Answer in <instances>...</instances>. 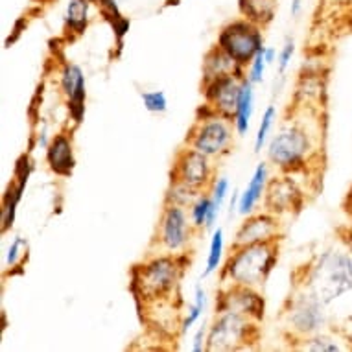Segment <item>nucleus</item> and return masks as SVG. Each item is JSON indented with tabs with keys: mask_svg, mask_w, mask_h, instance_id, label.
<instances>
[{
	"mask_svg": "<svg viewBox=\"0 0 352 352\" xmlns=\"http://www.w3.org/2000/svg\"><path fill=\"white\" fill-rule=\"evenodd\" d=\"M267 142V162L280 173L306 172L308 164L321 155L323 148V127L321 118L316 115L312 105H295Z\"/></svg>",
	"mask_w": 352,
	"mask_h": 352,
	"instance_id": "obj_1",
	"label": "nucleus"
},
{
	"mask_svg": "<svg viewBox=\"0 0 352 352\" xmlns=\"http://www.w3.org/2000/svg\"><path fill=\"white\" fill-rule=\"evenodd\" d=\"M186 266V253H155L148 256L131 272V289L137 300H144V305H150L172 297L173 292L179 288Z\"/></svg>",
	"mask_w": 352,
	"mask_h": 352,
	"instance_id": "obj_2",
	"label": "nucleus"
},
{
	"mask_svg": "<svg viewBox=\"0 0 352 352\" xmlns=\"http://www.w3.org/2000/svg\"><path fill=\"white\" fill-rule=\"evenodd\" d=\"M278 242L249 243L231 249L219 270L221 284H242L249 288H264L267 278L277 267Z\"/></svg>",
	"mask_w": 352,
	"mask_h": 352,
	"instance_id": "obj_3",
	"label": "nucleus"
},
{
	"mask_svg": "<svg viewBox=\"0 0 352 352\" xmlns=\"http://www.w3.org/2000/svg\"><path fill=\"white\" fill-rule=\"evenodd\" d=\"M305 286L312 289L327 308L352 294V256L343 249L330 248L319 253L306 267Z\"/></svg>",
	"mask_w": 352,
	"mask_h": 352,
	"instance_id": "obj_4",
	"label": "nucleus"
},
{
	"mask_svg": "<svg viewBox=\"0 0 352 352\" xmlns=\"http://www.w3.org/2000/svg\"><path fill=\"white\" fill-rule=\"evenodd\" d=\"M234 124L231 118L218 115L207 105L197 109L196 120L186 135L185 144L201 151L214 161H219L231 153L234 146Z\"/></svg>",
	"mask_w": 352,
	"mask_h": 352,
	"instance_id": "obj_5",
	"label": "nucleus"
},
{
	"mask_svg": "<svg viewBox=\"0 0 352 352\" xmlns=\"http://www.w3.org/2000/svg\"><path fill=\"white\" fill-rule=\"evenodd\" d=\"M284 329L295 341L329 330V308L312 289L299 284L283 310Z\"/></svg>",
	"mask_w": 352,
	"mask_h": 352,
	"instance_id": "obj_6",
	"label": "nucleus"
},
{
	"mask_svg": "<svg viewBox=\"0 0 352 352\" xmlns=\"http://www.w3.org/2000/svg\"><path fill=\"white\" fill-rule=\"evenodd\" d=\"M258 340V323L243 314L223 310L216 312L212 324L208 327L205 351L227 352L243 351Z\"/></svg>",
	"mask_w": 352,
	"mask_h": 352,
	"instance_id": "obj_7",
	"label": "nucleus"
},
{
	"mask_svg": "<svg viewBox=\"0 0 352 352\" xmlns=\"http://www.w3.org/2000/svg\"><path fill=\"white\" fill-rule=\"evenodd\" d=\"M194 232L197 231L192 226L188 208L175 203H164L151 248H155L157 253L185 254L190 248Z\"/></svg>",
	"mask_w": 352,
	"mask_h": 352,
	"instance_id": "obj_8",
	"label": "nucleus"
},
{
	"mask_svg": "<svg viewBox=\"0 0 352 352\" xmlns=\"http://www.w3.org/2000/svg\"><path fill=\"white\" fill-rule=\"evenodd\" d=\"M258 24L251 23L248 19H234L227 23L218 34V45L223 52L232 58V61L248 69V65L254 59V56L264 48V34Z\"/></svg>",
	"mask_w": 352,
	"mask_h": 352,
	"instance_id": "obj_9",
	"label": "nucleus"
},
{
	"mask_svg": "<svg viewBox=\"0 0 352 352\" xmlns=\"http://www.w3.org/2000/svg\"><path fill=\"white\" fill-rule=\"evenodd\" d=\"M216 177L218 175H216L214 159L194 150L190 146H185L177 151V155L173 159L170 181L190 186L197 192H207Z\"/></svg>",
	"mask_w": 352,
	"mask_h": 352,
	"instance_id": "obj_10",
	"label": "nucleus"
},
{
	"mask_svg": "<svg viewBox=\"0 0 352 352\" xmlns=\"http://www.w3.org/2000/svg\"><path fill=\"white\" fill-rule=\"evenodd\" d=\"M223 310L243 314L249 319L260 323L266 312V300L256 288H249L242 284H223L216 299V312H223Z\"/></svg>",
	"mask_w": 352,
	"mask_h": 352,
	"instance_id": "obj_11",
	"label": "nucleus"
},
{
	"mask_svg": "<svg viewBox=\"0 0 352 352\" xmlns=\"http://www.w3.org/2000/svg\"><path fill=\"white\" fill-rule=\"evenodd\" d=\"M264 210L277 214H297L305 205V192L300 190L292 173H280L278 177L270 179L266 196H264Z\"/></svg>",
	"mask_w": 352,
	"mask_h": 352,
	"instance_id": "obj_12",
	"label": "nucleus"
},
{
	"mask_svg": "<svg viewBox=\"0 0 352 352\" xmlns=\"http://www.w3.org/2000/svg\"><path fill=\"white\" fill-rule=\"evenodd\" d=\"M245 76L238 74H227L221 78H214V80L203 81V100L205 105L216 111L218 115L227 116V118H234L238 105V96H240V87L242 80Z\"/></svg>",
	"mask_w": 352,
	"mask_h": 352,
	"instance_id": "obj_13",
	"label": "nucleus"
},
{
	"mask_svg": "<svg viewBox=\"0 0 352 352\" xmlns=\"http://www.w3.org/2000/svg\"><path fill=\"white\" fill-rule=\"evenodd\" d=\"M34 172V162L30 153H24L15 162L13 177L6 186L4 197H2V208H0V223H2V234H6L15 223L19 205L23 201V194L28 185L30 175Z\"/></svg>",
	"mask_w": 352,
	"mask_h": 352,
	"instance_id": "obj_14",
	"label": "nucleus"
},
{
	"mask_svg": "<svg viewBox=\"0 0 352 352\" xmlns=\"http://www.w3.org/2000/svg\"><path fill=\"white\" fill-rule=\"evenodd\" d=\"M280 238H283L280 216L267 212V210H264V212H253L245 216V219L238 227L232 248L249 245V243L275 242V240H280Z\"/></svg>",
	"mask_w": 352,
	"mask_h": 352,
	"instance_id": "obj_15",
	"label": "nucleus"
},
{
	"mask_svg": "<svg viewBox=\"0 0 352 352\" xmlns=\"http://www.w3.org/2000/svg\"><path fill=\"white\" fill-rule=\"evenodd\" d=\"M59 89L69 107L70 120L74 122V126H80L85 116L87 102L85 74L80 65L70 63V61L63 63V69L59 72Z\"/></svg>",
	"mask_w": 352,
	"mask_h": 352,
	"instance_id": "obj_16",
	"label": "nucleus"
},
{
	"mask_svg": "<svg viewBox=\"0 0 352 352\" xmlns=\"http://www.w3.org/2000/svg\"><path fill=\"white\" fill-rule=\"evenodd\" d=\"M45 161L48 170L59 177H70L76 168V151L72 133L63 129L52 137L45 150Z\"/></svg>",
	"mask_w": 352,
	"mask_h": 352,
	"instance_id": "obj_17",
	"label": "nucleus"
},
{
	"mask_svg": "<svg viewBox=\"0 0 352 352\" xmlns=\"http://www.w3.org/2000/svg\"><path fill=\"white\" fill-rule=\"evenodd\" d=\"M270 179H272L270 177V162H258L253 170V175H251L248 186L238 194L236 212L240 216L245 218L249 214L256 212V207L264 201Z\"/></svg>",
	"mask_w": 352,
	"mask_h": 352,
	"instance_id": "obj_18",
	"label": "nucleus"
},
{
	"mask_svg": "<svg viewBox=\"0 0 352 352\" xmlns=\"http://www.w3.org/2000/svg\"><path fill=\"white\" fill-rule=\"evenodd\" d=\"M93 6H96V0H69L63 15L67 37L76 39L85 34L91 24V19H93L91 17Z\"/></svg>",
	"mask_w": 352,
	"mask_h": 352,
	"instance_id": "obj_19",
	"label": "nucleus"
},
{
	"mask_svg": "<svg viewBox=\"0 0 352 352\" xmlns=\"http://www.w3.org/2000/svg\"><path fill=\"white\" fill-rule=\"evenodd\" d=\"M227 74H238L245 76V69L238 67L232 58H229L218 45H214L203 59V81L214 80V78H221Z\"/></svg>",
	"mask_w": 352,
	"mask_h": 352,
	"instance_id": "obj_20",
	"label": "nucleus"
},
{
	"mask_svg": "<svg viewBox=\"0 0 352 352\" xmlns=\"http://www.w3.org/2000/svg\"><path fill=\"white\" fill-rule=\"evenodd\" d=\"M254 113V85L248 78L242 80V87H240V96H238V105L232 124L236 129L238 137H245L249 133L251 127V120H253Z\"/></svg>",
	"mask_w": 352,
	"mask_h": 352,
	"instance_id": "obj_21",
	"label": "nucleus"
},
{
	"mask_svg": "<svg viewBox=\"0 0 352 352\" xmlns=\"http://www.w3.org/2000/svg\"><path fill=\"white\" fill-rule=\"evenodd\" d=\"M277 0H238V12L243 19L266 28L275 17Z\"/></svg>",
	"mask_w": 352,
	"mask_h": 352,
	"instance_id": "obj_22",
	"label": "nucleus"
},
{
	"mask_svg": "<svg viewBox=\"0 0 352 352\" xmlns=\"http://www.w3.org/2000/svg\"><path fill=\"white\" fill-rule=\"evenodd\" d=\"M292 346L295 351L308 352H343L352 349L349 345H343V341L336 334H332L330 330H323V332H318V334L302 338V340L295 341Z\"/></svg>",
	"mask_w": 352,
	"mask_h": 352,
	"instance_id": "obj_23",
	"label": "nucleus"
},
{
	"mask_svg": "<svg viewBox=\"0 0 352 352\" xmlns=\"http://www.w3.org/2000/svg\"><path fill=\"white\" fill-rule=\"evenodd\" d=\"M223 262H226V232H223L221 227H218V229L212 231V238H210V243H208L207 262H205L201 278H208L210 275L219 272Z\"/></svg>",
	"mask_w": 352,
	"mask_h": 352,
	"instance_id": "obj_24",
	"label": "nucleus"
},
{
	"mask_svg": "<svg viewBox=\"0 0 352 352\" xmlns=\"http://www.w3.org/2000/svg\"><path fill=\"white\" fill-rule=\"evenodd\" d=\"M210 192V210H208V219H207V231L214 229L216 226V219H218L221 208H223V203L227 201L229 197V192H231V181L226 175H219L214 179V183L208 188Z\"/></svg>",
	"mask_w": 352,
	"mask_h": 352,
	"instance_id": "obj_25",
	"label": "nucleus"
},
{
	"mask_svg": "<svg viewBox=\"0 0 352 352\" xmlns=\"http://www.w3.org/2000/svg\"><path fill=\"white\" fill-rule=\"evenodd\" d=\"M205 310H207V292H205L201 284H196L194 300H192V305H188L185 318L181 321V334H186L194 324L199 323V319L203 318Z\"/></svg>",
	"mask_w": 352,
	"mask_h": 352,
	"instance_id": "obj_26",
	"label": "nucleus"
},
{
	"mask_svg": "<svg viewBox=\"0 0 352 352\" xmlns=\"http://www.w3.org/2000/svg\"><path fill=\"white\" fill-rule=\"evenodd\" d=\"M30 243L26 238L15 236L10 243V248L6 251V258H4V273L6 275H13L15 270H21L24 266V262L28 260Z\"/></svg>",
	"mask_w": 352,
	"mask_h": 352,
	"instance_id": "obj_27",
	"label": "nucleus"
},
{
	"mask_svg": "<svg viewBox=\"0 0 352 352\" xmlns=\"http://www.w3.org/2000/svg\"><path fill=\"white\" fill-rule=\"evenodd\" d=\"M275 122H277V107L275 105H267L266 111L262 113L258 129H256V135H254V153H260L267 146V142L272 139V131Z\"/></svg>",
	"mask_w": 352,
	"mask_h": 352,
	"instance_id": "obj_28",
	"label": "nucleus"
},
{
	"mask_svg": "<svg viewBox=\"0 0 352 352\" xmlns=\"http://www.w3.org/2000/svg\"><path fill=\"white\" fill-rule=\"evenodd\" d=\"M208 210H210V194L201 192L199 196L192 201L188 207V214H190L192 226L196 227L197 232L207 231V219H208Z\"/></svg>",
	"mask_w": 352,
	"mask_h": 352,
	"instance_id": "obj_29",
	"label": "nucleus"
},
{
	"mask_svg": "<svg viewBox=\"0 0 352 352\" xmlns=\"http://www.w3.org/2000/svg\"><path fill=\"white\" fill-rule=\"evenodd\" d=\"M199 194H201V192L194 190L190 186L170 181L166 196H164V203H175V205H183V207L188 208L192 205V201H194Z\"/></svg>",
	"mask_w": 352,
	"mask_h": 352,
	"instance_id": "obj_30",
	"label": "nucleus"
},
{
	"mask_svg": "<svg viewBox=\"0 0 352 352\" xmlns=\"http://www.w3.org/2000/svg\"><path fill=\"white\" fill-rule=\"evenodd\" d=\"M144 109L151 115H162L168 111V96L164 91H144L140 94Z\"/></svg>",
	"mask_w": 352,
	"mask_h": 352,
	"instance_id": "obj_31",
	"label": "nucleus"
},
{
	"mask_svg": "<svg viewBox=\"0 0 352 352\" xmlns=\"http://www.w3.org/2000/svg\"><path fill=\"white\" fill-rule=\"evenodd\" d=\"M267 67H270V65H267L266 58H264V48H262V50L254 56L253 61L248 65V69H245V78H248L253 85H260V83L264 81Z\"/></svg>",
	"mask_w": 352,
	"mask_h": 352,
	"instance_id": "obj_32",
	"label": "nucleus"
},
{
	"mask_svg": "<svg viewBox=\"0 0 352 352\" xmlns=\"http://www.w3.org/2000/svg\"><path fill=\"white\" fill-rule=\"evenodd\" d=\"M294 54H295V41L292 37L284 41L283 48L278 50V58H277V67H278V72L284 74L288 67L292 65V59H294Z\"/></svg>",
	"mask_w": 352,
	"mask_h": 352,
	"instance_id": "obj_33",
	"label": "nucleus"
},
{
	"mask_svg": "<svg viewBox=\"0 0 352 352\" xmlns=\"http://www.w3.org/2000/svg\"><path fill=\"white\" fill-rule=\"evenodd\" d=\"M96 6H98L102 17H104V21L107 24L113 23L115 19L124 17V13L120 12V6H118L116 0H96Z\"/></svg>",
	"mask_w": 352,
	"mask_h": 352,
	"instance_id": "obj_34",
	"label": "nucleus"
},
{
	"mask_svg": "<svg viewBox=\"0 0 352 352\" xmlns=\"http://www.w3.org/2000/svg\"><path fill=\"white\" fill-rule=\"evenodd\" d=\"M207 336H208V327L207 324H201L199 329L196 330V334L192 338V352H203L205 346H207Z\"/></svg>",
	"mask_w": 352,
	"mask_h": 352,
	"instance_id": "obj_35",
	"label": "nucleus"
},
{
	"mask_svg": "<svg viewBox=\"0 0 352 352\" xmlns=\"http://www.w3.org/2000/svg\"><path fill=\"white\" fill-rule=\"evenodd\" d=\"M338 236H340L341 245H343L352 256V223L340 227V229H338Z\"/></svg>",
	"mask_w": 352,
	"mask_h": 352,
	"instance_id": "obj_36",
	"label": "nucleus"
},
{
	"mask_svg": "<svg viewBox=\"0 0 352 352\" xmlns=\"http://www.w3.org/2000/svg\"><path fill=\"white\" fill-rule=\"evenodd\" d=\"M23 28H26V21H24V19H21V21H17V24H15V28H13V35H10V39L6 41V47L13 45V43L19 39V35L23 34V32H21Z\"/></svg>",
	"mask_w": 352,
	"mask_h": 352,
	"instance_id": "obj_37",
	"label": "nucleus"
},
{
	"mask_svg": "<svg viewBox=\"0 0 352 352\" xmlns=\"http://www.w3.org/2000/svg\"><path fill=\"white\" fill-rule=\"evenodd\" d=\"M343 212L349 216V219H351L352 223V185L351 188H349V192L345 194V199H343Z\"/></svg>",
	"mask_w": 352,
	"mask_h": 352,
	"instance_id": "obj_38",
	"label": "nucleus"
},
{
	"mask_svg": "<svg viewBox=\"0 0 352 352\" xmlns=\"http://www.w3.org/2000/svg\"><path fill=\"white\" fill-rule=\"evenodd\" d=\"M264 58H266L267 65L277 63L278 52H277V50H275V48H273V47H264Z\"/></svg>",
	"mask_w": 352,
	"mask_h": 352,
	"instance_id": "obj_39",
	"label": "nucleus"
},
{
	"mask_svg": "<svg viewBox=\"0 0 352 352\" xmlns=\"http://www.w3.org/2000/svg\"><path fill=\"white\" fill-rule=\"evenodd\" d=\"M302 2H305V0H292V4H289V13H292V17H299L300 12H302Z\"/></svg>",
	"mask_w": 352,
	"mask_h": 352,
	"instance_id": "obj_40",
	"label": "nucleus"
},
{
	"mask_svg": "<svg viewBox=\"0 0 352 352\" xmlns=\"http://www.w3.org/2000/svg\"><path fill=\"white\" fill-rule=\"evenodd\" d=\"M34 2H37V4H48L50 0H34Z\"/></svg>",
	"mask_w": 352,
	"mask_h": 352,
	"instance_id": "obj_41",
	"label": "nucleus"
}]
</instances>
